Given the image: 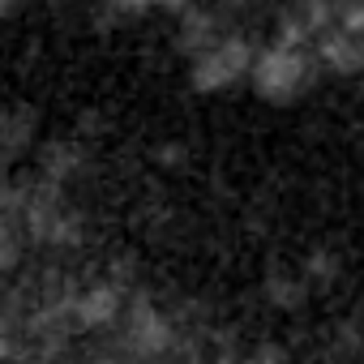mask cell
Segmentation results:
<instances>
[{"label": "cell", "mask_w": 364, "mask_h": 364, "mask_svg": "<svg viewBox=\"0 0 364 364\" xmlns=\"http://www.w3.org/2000/svg\"><path fill=\"white\" fill-rule=\"evenodd\" d=\"M317 60H321L326 69L343 73V77H355V73H364V39H360L355 31H347V26L326 31V35L317 39Z\"/></svg>", "instance_id": "cell-3"}, {"label": "cell", "mask_w": 364, "mask_h": 364, "mask_svg": "<svg viewBox=\"0 0 364 364\" xmlns=\"http://www.w3.org/2000/svg\"><path fill=\"white\" fill-rule=\"evenodd\" d=\"M309 274H317V279H334V274H338V266H334V257H330V253H313Z\"/></svg>", "instance_id": "cell-10"}, {"label": "cell", "mask_w": 364, "mask_h": 364, "mask_svg": "<svg viewBox=\"0 0 364 364\" xmlns=\"http://www.w3.org/2000/svg\"><path fill=\"white\" fill-rule=\"evenodd\" d=\"M343 26H347V31H355V35L364 39V0H351V5L343 9Z\"/></svg>", "instance_id": "cell-9"}, {"label": "cell", "mask_w": 364, "mask_h": 364, "mask_svg": "<svg viewBox=\"0 0 364 364\" xmlns=\"http://www.w3.org/2000/svg\"><path fill=\"white\" fill-rule=\"evenodd\" d=\"M249 69H253V48L236 35H223L219 43H210L206 52H198L189 60V77L202 95H219V90L236 86Z\"/></svg>", "instance_id": "cell-2"}, {"label": "cell", "mask_w": 364, "mask_h": 364, "mask_svg": "<svg viewBox=\"0 0 364 364\" xmlns=\"http://www.w3.org/2000/svg\"><path fill=\"white\" fill-rule=\"evenodd\" d=\"M223 35H219V26H215V18L210 14H189L185 22H180V48L189 52V60L198 56V52H206L210 43H219Z\"/></svg>", "instance_id": "cell-5"}, {"label": "cell", "mask_w": 364, "mask_h": 364, "mask_svg": "<svg viewBox=\"0 0 364 364\" xmlns=\"http://www.w3.org/2000/svg\"><path fill=\"white\" fill-rule=\"evenodd\" d=\"M116 9H146V5H159V0H112Z\"/></svg>", "instance_id": "cell-11"}, {"label": "cell", "mask_w": 364, "mask_h": 364, "mask_svg": "<svg viewBox=\"0 0 364 364\" xmlns=\"http://www.w3.org/2000/svg\"><path fill=\"white\" fill-rule=\"evenodd\" d=\"M14 5H18V0H5V9H14Z\"/></svg>", "instance_id": "cell-13"}, {"label": "cell", "mask_w": 364, "mask_h": 364, "mask_svg": "<svg viewBox=\"0 0 364 364\" xmlns=\"http://www.w3.org/2000/svg\"><path fill=\"white\" fill-rule=\"evenodd\" d=\"M300 283H291V279H270V300H279L283 309H291V304H300Z\"/></svg>", "instance_id": "cell-8"}, {"label": "cell", "mask_w": 364, "mask_h": 364, "mask_svg": "<svg viewBox=\"0 0 364 364\" xmlns=\"http://www.w3.org/2000/svg\"><path fill=\"white\" fill-rule=\"evenodd\" d=\"M249 77H253V86L266 103H296L313 82V52L300 48L296 39L270 43L253 56Z\"/></svg>", "instance_id": "cell-1"}, {"label": "cell", "mask_w": 364, "mask_h": 364, "mask_svg": "<svg viewBox=\"0 0 364 364\" xmlns=\"http://www.w3.org/2000/svg\"><path fill=\"white\" fill-rule=\"evenodd\" d=\"M0 137H5V150H9V154L26 150V141L35 137V116H31L26 107H14V112L5 116V124H0Z\"/></svg>", "instance_id": "cell-6"}, {"label": "cell", "mask_w": 364, "mask_h": 364, "mask_svg": "<svg viewBox=\"0 0 364 364\" xmlns=\"http://www.w3.org/2000/svg\"><path fill=\"white\" fill-rule=\"evenodd\" d=\"M73 313L86 330H99V326H112L120 313H124V300H120V287L116 283H90L73 296Z\"/></svg>", "instance_id": "cell-4"}, {"label": "cell", "mask_w": 364, "mask_h": 364, "mask_svg": "<svg viewBox=\"0 0 364 364\" xmlns=\"http://www.w3.org/2000/svg\"><path fill=\"white\" fill-rule=\"evenodd\" d=\"M77 146H52L48 150V159H43V171H48V180H52V185H56V180H65V171H77Z\"/></svg>", "instance_id": "cell-7"}, {"label": "cell", "mask_w": 364, "mask_h": 364, "mask_svg": "<svg viewBox=\"0 0 364 364\" xmlns=\"http://www.w3.org/2000/svg\"><path fill=\"white\" fill-rule=\"evenodd\" d=\"M159 5H171V9H176V5H185V0H159Z\"/></svg>", "instance_id": "cell-12"}]
</instances>
